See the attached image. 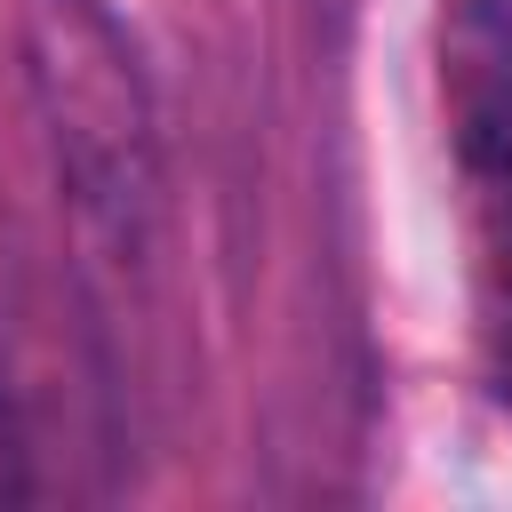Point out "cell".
I'll return each mask as SVG.
<instances>
[{
    "instance_id": "6da1fadb",
    "label": "cell",
    "mask_w": 512,
    "mask_h": 512,
    "mask_svg": "<svg viewBox=\"0 0 512 512\" xmlns=\"http://www.w3.org/2000/svg\"><path fill=\"white\" fill-rule=\"evenodd\" d=\"M32 80L80 200L128 216L152 184V136L128 40L104 16V0H32Z\"/></svg>"
},
{
    "instance_id": "7a4b0ae2",
    "label": "cell",
    "mask_w": 512,
    "mask_h": 512,
    "mask_svg": "<svg viewBox=\"0 0 512 512\" xmlns=\"http://www.w3.org/2000/svg\"><path fill=\"white\" fill-rule=\"evenodd\" d=\"M440 96L472 176L512 200V16L496 0H464L440 32Z\"/></svg>"
},
{
    "instance_id": "3957f363",
    "label": "cell",
    "mask_w": 512,
    "mask_h": 512,
    "mask_svg": "<svg viewBox=\"0 0 512 512\" xmlns=\"http://www.w3.org/2000/svg\"><path fill=\"white\" fill-rule=\"evenodd\" d=\"M16 496H24V432L0 408V504H16Z\"/></svg>"
}]
</instances>
